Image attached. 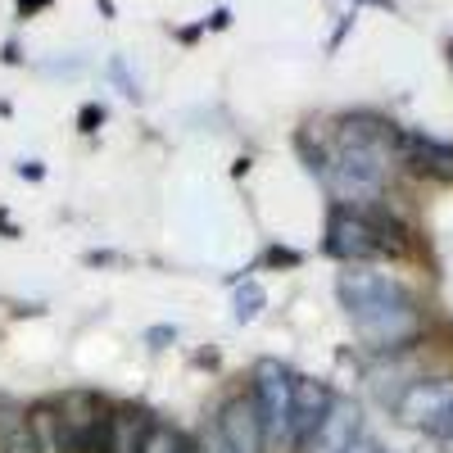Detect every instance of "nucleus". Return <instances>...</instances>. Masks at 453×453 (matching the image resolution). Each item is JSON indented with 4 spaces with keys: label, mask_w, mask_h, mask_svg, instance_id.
<instances>
[{
    "label": "nucleus",
    "mask_w": 453,
    "mask_h": 453,
    "mask_svg": "<svg viewBox=\"0 0 453 453\" xmlns=\"http://www.w3.org/2000/svg\"><path fill=\"white\" fill-rule=\"evenodd\" d=\"M426 435H435V440H440V444H449V440H453V408H449V412H444V418H440V422H435V426H431V431H426Z\"/></svg>",
    "instance_id": "obj_16"
},
{
    "label": "nucleus",
    "mask_w": 453,
    "mask_h": 453,
    "mask_svg": "<svg viewBox=\"0 0 453 453\" xmlns=\"http://www.w3.org/2000/svg\"><path fill=\"white\" fill-rule=\"evenodd\" d=\"M141 453H186V440H181L173 426H164V422H150Z\"/></svg>",
    "instance_id": "obj_13"
},
{
    "label": "nucleus",
    "mask_w": 453,
    "mask_h": 453,
    "mask_svg": "<svg viewBox=\"0 0 453 453\" xmlns=\"http://www.w3.org/2000/svg\"><path fill=\"white\" fill-rule=\"evenodd\" d=\"M358 431H363V412L349 399H335V408L322 418V426L313 431V440L299 449V453H345Z\"/></svg>",
    "instance_id": "obj_9"
},
{
    "label": "nucleus",
    "mask_w": 453,
    "mask_h": 453,
    "mask_svg": "<svg viewBox=\"0 0 453 453\" xmlns=\"http://www.w3.org/2000/svg\"><path fill=\"white\" fill-rule=\"evenodd\" d=\"M145 431H150V422L141 418V412H113V418H109V440H104V453H141Z\"/></svg>",
    "instance_id": "obj_11"
},
{
    "label": "nucleus",
    "mask_w": 453,
    "mask_h": 453,
    "mask_svg": "<svg viewBox=\"0 0 453 453\" xmlns=\"http://www.w3.org/2000/svg\"><path fill=\"white\" fill-rule=\"evenodd\" d=\"M453 408V376H422L395 399V418L412 431H431Z\"/></svg>",
    "instance_id": "obj_5"
},
{
    "label": "nucleus",
    "mask_w": 453,
    "mask_h": 453,
    "mask_svg": "<svg viewBox=\"0 0 453 453\" xmlns=\"http://www.w3.org/2000/svg\"><path fill=\"white\" fill-rule=\"evenodd\" d=\"M254 403H258V418H263V431H268V444H290V408H295V376L263 358L254 367Z\"/></svg>",
    "instance_id": "obj_4"
},
{
    "label": "nucleus",
    "mask_w": 453,
    "mask_h": 453,
    "mask_svg": "<svg viewBox=\"0 0 453 453\" xmlns=\"http://www.w3.org/2000/svg\"><path fill=\"white\" fill-rule=\"evenodd\" d=\"M263 304H268V295H263L258 281H245V286L236 290V318H241V322H254V318L263 313Z\"/></svg>",
    "instance_id": "obj_14"
},
{
    "label": "nucleus",
    "mask_w": 453,
    "mask_h": 453,
    "mask_svg": "<svg viewBox=\"0 0 453 453\" xmlns=\"http://www.w3.org/2000/svg\"><path fill=\"white\" fill-rule=\"evenodd\" d=\"M395 141L399 132L376 123V119H349L340 132L335 155L326 159V186L335 191V200L345 204H367L386 191V173L395 159Z\"/></svg>",
    "instance_id": "obj_2"
},
{
    "label": "nucleus",
    "mask_w": 453,
    "mask_h": 453,
    "mask_svg": "<svg viewBox=\"0 0 453 453\" xmlns=\"http://www.w3.org/2000/svg\"><path fill=\"white\" fill-rule=\"evenodd\" d=\"M27 431H32L36 453H73V431L59 403H36L27 412Z\"/></svg>",
    "instance_id": "obj_10"
},
{
    "label": "nucleus",
    "mask_w": 453,
    "mask_h": 453,
    "mask_svg": "<svg viewBox=\"0 0 453 453\" xmlns=\"http://www.w3.org/2000/svg\"><path fill=\"white\" fill-rule=\"evenodd\" d=\"M19 5H23V10H36V5H46V0H19Z\"/></svg>",
    "instance_id": "obj_17"
},
{
    "label": "nucleus",
    "mask_w": 453,
    "mask_h": 453,
    "mask_svg": "<svg viewBox=\"0 0 453 453\" xmlns=\"http://www.w3.org/2000/svg\"><path fill=\"white\" fill-rule=\"evenodd\" d=\"M449 449H453V440H449Z\"/></svg>",
    "instance_id": "obj_18"
},
{
    "label": "nucleus",
    "mask_w": 453,
    "mask_h": 453,
    "mask_svg": "<svg viewBox=\"0 0 453 453\" xmlns=\"http://www.w3.org/2000/svg\"><path fill=\"white\" fill-rule=\"evenodd\" d=\"M395 155L408 164V173L431 177V181H453V145L418 136V132H399L395 141Z\"/></svg>",
    "instance_id": "obj_8"
},
{
    "label": "nucleus",
    "mask_w": 453,
    "mask_h": 453,
    "mask_svg": "<svg viewBox=\"0 0 453 453\" xmlns=\"http://www.w3.org/2000/svg\"><path fill=\"white\" fill-rule=\"evenodd\" d=\"M399 250H403L399 226L386 222L381 213L354 209V204L331 209V218H326V254L345 258L349 268H354V263H372V258L399 254Z\"/></svg>",
    "instance_id": "obj_3"
},
{
    "label": "nucleus",
    "mask_w": 453,
    "mask_h": 453,
    "mask_svg": "<svg viewBox=\"0 0 453 453\" xmlns=\"http://www.w3.org/2000/svg\"><path fill=\"white\" fill-rule=\"evenodd\" d=\"M345 453H386V444L376 440L372 431H358V435L349 440V449H345Z\"/></svg>",
    "instance_id": "obj_15"
},
{
    "label": "nucleus",
    "mask_w": 453,
    "mask_h": 453,
    "mask_svg": "<svg viewBox=\"0 0 453 453\" xmlns=\"http://www.w3.org/2000/svg\"><path fill=\"white\" fill-rule=\"evenodd\" d=\"M213 426H218L222 444L232 449V453H268V431H263V418H258L254 395L226 399Z\"/></svg>",
    "instance_id": "obj_6"
},
{
    "label": "nucleus",
    "mask_w": 453,
    "mask_h": 453,
    "mask_svg": "<svg viewBox=\"0 0 453 453\" xmlns=\"http://www.w3.org/2000/svg\"><path fill=\"white\" fill-rule=\"evenodd\" d=\"M0 453H36L32 431H27V412L0 399Z\"/></svg>",
    "instance_id": "obj_12"
},
{
    "label": "nucleus",
    "mask_w": 453,
    "mask_h": 453,
    "mask_svg": "<svg viewBox=\"0 0 453 453\" xmlns=\"http://www.w3.org/2000/svg\"><path fill=\"white\" fill-rule=\"evenodd\" d=\"M335 295L345 304L354 331L367 340V349L395 354L422 335V313L412 304V295L403 290V281H395L386 273H372L363 263H354L349 273H340Z\"/></svg>",
    "instance_id": "obj_1"
},
{
    "label": "nucleus",
    "mask_w": 453,
    "mask_h": 453,
    "mask_svg": "<svg viewBox=\"0 0 453 453\" xmlns=\"http://www.w3.org/2000/svg\"><path fill=\"white\" fill-rule=\"evenodd\" d=\"M331 408H335L331 386L326 381H313V376H299V381H295V408H290V444L304 449Z\"/></svg>",
    "instance_id": "obj_7"
}]
</instances>
